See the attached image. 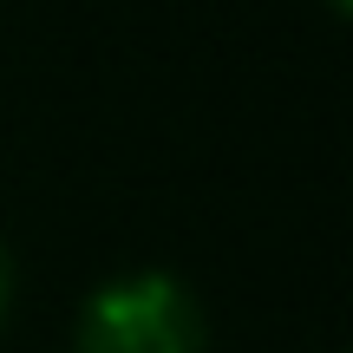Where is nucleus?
Wrapping results in <instances>:
<instances>
[{"label":"nucleus","mask_w":353,"mask_h":353,"mask_svg":"<svg viewBox=\"0 0 353 353\" xmlns=\"http://www.w3.org/2000/svg\"><path fill=\"white\" fill-rule=\"evenodd\" d=\"M72 353H210V307L176 268H112L79 294Z\"/></svg>","instance_id":"f257e3e1"},{"label":"nucleus","mask_w":353,"mask_h":353,"mask_svg":"<svg viewBox=\"0 0 353 353\" xmlns=\"http://www.w3.org/2000/svg\"><path fill=\"white\" fill-rule=\"evenodd\" d=\"M13 307H20V262H13V249H7V236H0V334H7V321H13Z\"/></svg>","instance_id":"f03ea898"},{"label":"nucleus","mask_w":353,"mask_h":353,"mask_svg":"<svg viewBox=\"0 0 353 353\" xmlns=\"http://www.w3.org/2000/svg\"><path fill=\"white\" fill-rule=\"evenodd\" d=\"M321 7H327L334 20H347V7H353V0H321Z\"/></svg>","instance_id":"7ed1b4c3"}]
</instances>
